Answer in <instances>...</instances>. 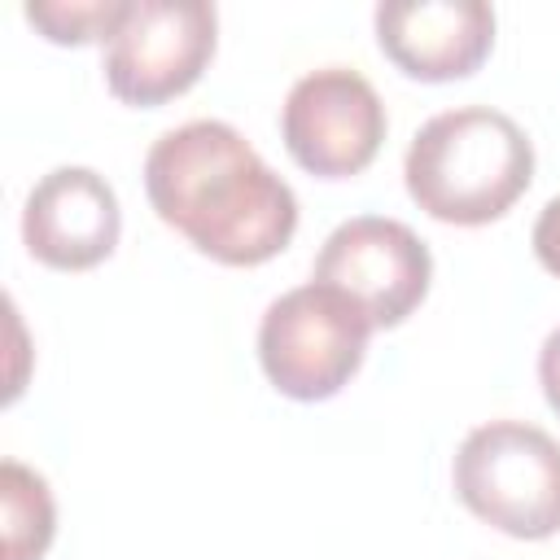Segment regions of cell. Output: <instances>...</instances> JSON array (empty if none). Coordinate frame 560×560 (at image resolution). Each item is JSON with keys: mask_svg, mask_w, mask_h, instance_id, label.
Masks as SVG:
<instances>
[{"mask_svg": "<svg viewBox=\"0 0 560 560\" xmlns=\"http://www.w3.org/2000/svg\"><path fill=\"white\" fill-rule=\"evenodd\" d=\"M153 214L223 267H258L298 232L293 188L219 118H192L153 140L144 158Z\"/></svg>", "mask_w": 560, "mask_h": 560, "instance_id": "6da1fadb", "label": "cell"}, {"mask_svg": "<svg viewBox=\"0 0 560 560\" xmlns=\"http://www.w3.org/2000/svg\"><path fill=\"white\" fill-rule=\"evenodd\" d=\"M402 179L429 219L481 228L525 197L534 179V144L503 109H442L411 136Z\"/></svg>", "mask_w": 560, "mask_h": 560, "instance_id": "7a4b0ae2", "label": "cell"}, {"mask_svg": "<svg viewBox=\"0 0 560 560\" xmlns=\"http://www.w3.org/2000/svg\"><path fill=\"white\" fill-rule=\"evenodd\" d=\"M459 503L508 538L560 534V442L529 420L477 424L451 464Z\"/></svg>", "mask_w": 560, "mask_h": 560, "instance_id": "3957f363", "label": "cell"}, {"mask_svg": "<svg viewBox=\"0 0 560 560\" xmlns=\"http://www.w3.org/2000/svg\"><path fill=\"white\" fill-rule=\"evenodd\" d=\"M372 319L332 284H298L280 293L258 324V363L293 402H324L363 368Z\"/></svg>", "mask_w": 560, "mask_h": 560, "instance_id": "277c9868", "label": "cell"}, {"mask_svg": "<svg viewBox=\"0 0 560 560\" xmlns=\"http://www.w3.org/2000/svg\"><path fill=\"white\" fill-rule=\"evenodd\" d=\"M219 13L201 0H127L105 39V83L122 105L158 109L184 96L214 57Z\"/></svg>", "mask_w": 560, "mask_h": 560, "instance_id": "5b68a950", "label": "cell"}, {"mask_svg": "<svg viewBox=\"0 0 560 560\" xmlns=\"http://www.w3.org/2000/svg\"><path fill=\"white\" fill-rule=\"evenodd\" d=\"M385 105L376 88L350 66H319L302 74L280 105V136L289 158L319 179H350L368 171L385 140Z\"/></svg>", "mask_w": 560, "mask_h": 560, "instance_id": "8992f818", "label": "cell"}, {"mask_svg": "<svg viewBox=\"0 0 560 560\" xmlns=\"http://www.w3.org/2000/svg\"><path fill=\"white\" fill-rule=\"evenodd\" d=\"M311 280L341 289L372 319V328H398L424 302L433 258L407 223L385 214H354L328 232Z\"/></svg>", "mask_w": 560, "mask_h": 560, "instance_id": "52a82bcc", "label": "cell"}, {"mask_svg": "<svg viewBox=\"0 0 560 560\" xmlns=\"http://www.w3.org/2000/svg\"><path fill=\"white\" fill-rule=\"evenodd\" d=\"M122 210L105 175L92 166L48 171L22 206V241L35 262L52 271H88L118 245Z\"/></svg>", "mask_w": 560, "mask_h": 560, "instance_id": "ba28073f", "label": "cell"}, {"mask_svg": "<svg viewBox=\"0 0 560 560\" xmlns=\"http://www.w3.org/2000/svg\"><path fill=\"white\" fill-rule=\"evenodd\" d=\"M372 22L381 52L420 83L468 79L494 48V9L481 0H389Z\"/></svg>", "mask_w": 560, "mask_h": 560, "instance_id": "9c48e42d", "label": "cell"}, {"mask_svg": "<svg viewBox=\"0 0 560 560\" xmlns=\"http://www.w3.org/2000/svg\"><path fill=\"white\" fill-rule=\"evenodd\" d=\"M0 525H4V560H44L57 534V508L48 481L18 464H0Z\"/></svg>", "mask_w": 560, "mask_h": 560, "instance_id": "30bf717a", "label": "cell"}, {"mask_svg": "<svg viewBox=\"0 0 560 560\" xmlns=\"http://www.w3.org/2000/svg\"><path fill=\"white\" fill-rule=\"evenodd\" d=\"M127 0H92V4H26V22L52 44H92L109 39Z\"/></svg>", "mask_w": 560, "mask_h": 560, "instance_id": "8fae6325", "label": "cell"}, {"mask_svg": "<svg viewBox=\"0 0 560 560\" xmlns=\"http://www.w3.org/2000/svg\"><path fill=\"white\" fill-rule=\"evenodd\" d=\"M534 254L538 262L560 280V197H551L534 223Z\"/></svg>", "mask_w": 560, "mask_h": 560, "instance_id": "7c38bea8", "label": "cell"}, {"mask_svg": "<svg viewBox=\"0 0 560 560\" xmlns=\"http://www.w3.org/2000/svg\"><path fill=\"white\" fill-rule=\"evenodd\" d=\"M538 385L547 394V407L560 416V328H551L538 350Z\"/></svg>", "mask_w": 560, "mask_h": 560, "instance_id": "4fadbf2b", "label": "cell"}]
</instances>
